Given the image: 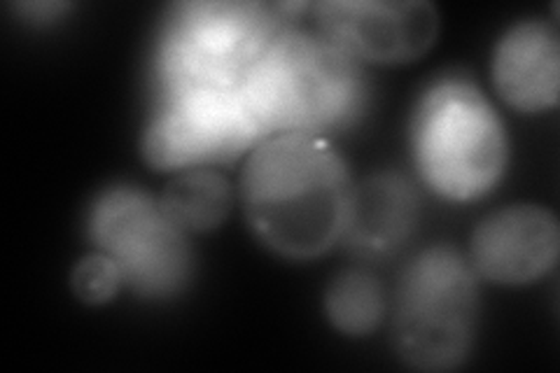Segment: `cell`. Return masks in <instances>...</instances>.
<instances>
[{
  "label": "cell",
  "instance_id": "obj_1",
  "mask_svg": "<svg viewBox=\"0 0 560 373\" xmlns=\"http://www.w3.org/2000/svg\"><path fill=\"white\" fill-rule=\"evenodd\" d=\"M355 185L327 138L269 136L253 148L241 175V201L257 241L285 259L331 250L350 226Z\"/></svg>",
  "mask_w": 560,
  "mask_h": 373
},
{
  "label": "cell",
  "instance_id": "obj_2",
  "mask_svg": "<svg viewBox=\"0 0 560 373\" xmlns=\"http://www.w3.org/2000/svg\"><path fill=\"white\" fill-rule=\"evenodd\" d=\"M238 94L265 138H325L362 113L366 84L360 61L320 33L290 26L253 68Z\"/></svg>",
  "mask_w": 560,
  "mask_h": 373
},
{
  "label": "cell",
  "instance_id": "obj_3",
  "mask_svg": "<svg viewBox=\"0 0 560 373\" xmlns=\"http://www.w3.org/2000/svg\"><path fill=\"white\" fill-rule=\"evenodd\" d=\"M411 152L420 180L455 203L483 199L506 171L504 124L469 78H442L418 98Z\"/></svg>",
  "mask_w": 560,
  "mask_h": 373
},
{
  "label": "cell",
  "instance_id": "obj_4",
  "mask_svg": "<svg viewBox=\"0 0 560 373\" xmlns=\"http://www.w3.org/2000/svg\"><path fill=\"white\" fill-rule=\"evenodd\" d=\"M479 329V278L448 245L418 253L401 271L393 301V348L407 369H460Z\"/></svg>",
  "mask_w": 560,
  "mask_h": 373
},
{
  "label": "cell",
  "instance_id": "obj_5",
  "mask_svg": "<svg viewBox=\"0 0 560 373\" xmlns=\"http://www.w3.org/2000/svg\"><path fill=\"white\" fill-rule=\"evenodd\" d=\"M290 5L206 0L178 5L160 43V78L168 89L241 92L280 33L292 26Z\"/></svg>",
  "mask_w": 560,
  "mask_h": 373
},
{
  "label": "cell",
  "instance_id": "obj_6",
  "mask_svg": "<svg viewBox=\"0 0 560 373\" xmlns=\"http://www.w3.org/2000/svg\"><path fill=\"white\" fill-rule=\"evenodd\" d=\"M86 234L98 253L119 266L125 285L138 296H175L195 273L189 234L143 189L113 187L98 194L86 218Z\"/></svg>",
  "mask_w": 560,
  "mask_h": 373
},
{
  "label": "cell",
  "instance_id": "obj_7",
  "mask_svg": "<svg viewBox=\"0 0 560 373\" xmlns=\"http://www.w3.org/2000/svg\"><path fill=\"white\" fill-rule=\"evenodd\" d=\"M261 140L238 92L168 89L140 138V154L154 171L213 168L236 162Z\"/></svg>",
  "mask_w": 560,
  "mask_h": 373
},
{
  "label": "cell",
  "instance_id": "obj_8",
  "mask_svg": "<svg viewBox=\"0 0 560 373\" xmlns=\"http://www.w3.org/2000/svg\"><path fill=\"white\" fill-rule=\"evenodd\" d=\"M313 22L348 57L381 66L420 59L442 26L428 0H325L313 5Z\"/></svg>",
  "mask_w": 560,
  "mask_h": 373
},
{
  "label": "cell",
  "instance_id": "obj_9",
  "mask_svg": "<svg viewBox=\"0 0 560 373\" xmlns=\"http://www.w3.org/2000/svg\"><path fill=\"white\" fill-rule=\"evenodd\" d=\"M560 255V226L545 206L516 203L490 212L469 238V266L493 285H530Z\"/></svg>",
  "mask_w": 560,
  "mask_h": 373
},
{
  "label": "cell",
  "instance_id": "obj_10",
  "mask_svg": "<svg viewBox=\"0 0 560 373\" xmlns=\"http://www.w3.org/2000/svg\"><path fill=\"white\" fill-rule=\"evenodd\" d=\"M495 92L510 108L535 115L551 110L560 98V38L539 20L506 28L490 63Z\"/></svg>",
  "mask_w": 560,
  "mask_h": 373
},
{
  "label": "cell",
  "instance_id": "obj_11",
  "mask_svg": "<svg viewBox=\"0 0 560 373\" xmlns=\"http://www.w3.org/2000/svg\"><path fill=\"white\" fill-rule=\"evenodd\" d=\"M166 218L185 234L218 229L232 210V187L210 168H191L166 185L160 197Z\"/></svg>",
  "mask_w": 560,
  "mask_h": 373
},
{
  "label": "cell",
  "instance_id": "obj_12",
  "mask_svg": "<svg viewBox=\"0 0 560 373\" xmlns=\"http://www.w3.org/2000/svg\"><path fill=\"white\" fill-rule=\"evenodd\" d=\"M329 325L346 336L372 334L385 317L381 282L364 271H346L329 282L325 292Z\"/></svg>",
  "mask_w": 560,
  "mask_h": 373
},
{
  "label": "cell",
  "instance_id": "obj_13",
  "mask_svg": "<svg viewBox=\"0 0 560 373\" xmlns=\"http://www.w3.org/2000/svg\"><path fill=\"white\" fill-rule=\"evenodd\" d=\"M70 285H73V294L82 304L103 306L125 288V276H121L119 266L108 255L94 253L75 264Z\"/></svg>",
  "mask_w": 560,
  "mask_h": 373
}]
</instances>
